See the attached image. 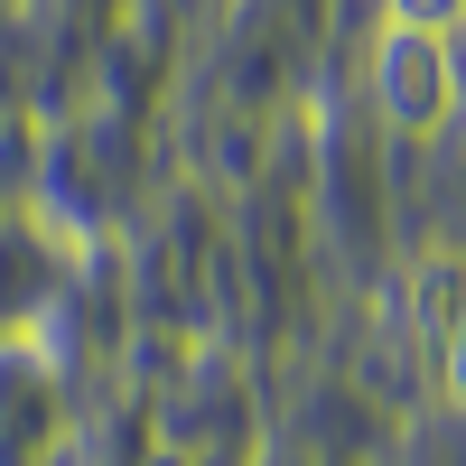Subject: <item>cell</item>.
<instances>
[{
	"label": "cell",
	"instance_id": "3",
	"mask_svg": "<svg viewBox=\"0 0 466 466\" xmlns=\"http://www.w3.org/2000/svg\"><path fill=\"white\" fill-rule=\"evenodd\" d=\"M392 19H401V28L448 37V28H466V0H392Z\"/></svg>",
	"mask_w": 466,
	"mask_h": 466
},
{
	"label": "cell",
	"instance_id": "2",
	"mask_svg": "<svg viewBox=\"0 0 466 466\" xmlns=\"http://www.w3.org/2000/svg\"><path fill=\"white\" fill-rule=\"evenodd\" d=\"M466 318V252H420L410 261V327L448 345V327Z\"/></svg>",
	"mask_w": 466,
	"mask_h": 466
},
{
	"label": "cell",
	"instance_id": "4",
	"mask_svg": "<svg viewBox=\"0 0 466 466\" xmlns=\"http://www.w3.org/2000/svg\"><path fill=\"white\" fill-rule=\"evenodd\" d=\"M439 373H448V401L466 410V318L448 327V345H439Z\"/></svg>",
	"mask_w": 466,
	"mask_h": 466
},
{
	"label": "cell",
	"instance_id": "1",
	"mask_svg": "<svg viewBox=\"0 0 466 466\" xmlns=\"http://www.w3.org/2000/svg\"><path fill=\"white\" fill-rule=\"evenodd\" d=\"M373 103H382V122L410 131V140L448 131V112H457V56H448V37L392 19L373 37Z\"/></svg>",
	"mask_w": 466,
	"mask_h": 466
}]
</instances>
